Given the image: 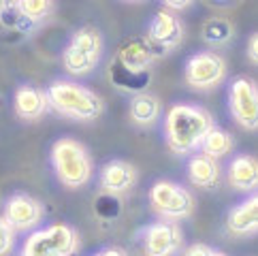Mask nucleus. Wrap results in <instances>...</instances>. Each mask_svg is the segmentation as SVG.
<instances>
[{"instance_id":"obj_9","label":"nucleus","mask_w":258,"mask_h":256,"mask_svg":"<svg viewBox=\"0 0 258 256\" xmlns=\"http://www.w3.org/2000/svg\"><path fill=\"white\" fill-rule=\"evenodd\" d=\"M228 111L243 131H258V84L237 77L228 88Z\"/></svg>"},{"instance_id":"obj_22","label":"nucleus","mask_w":258,"mask_h":256,"mask_svg":"<svg viewBox=\"0 0 258 256\" xmlns=\"http://www.w3.org/2000/svg\"><path fill=\"white\" fill-rule=\"evenodd\" d=\"M15 243V231L13 226L5 220V216H0V256H7L13 250Z\"/></svg>"},{"instance_id":"obj_25","label":"nucleus","mask_w":258,"mask_h":256,"mask_svg":"<svg viewBox=\"0 0 258 256\" xmlns=\"http://www.w3.org/2000/svg\"><path fill=\"white\" fill-rule=\"evenodd\" d=\"M190 7H192V3H164L162 9H167V11L177 15L179 11H186V9H190Z\"/></svg>"},{"instance_id":"obj_17","label":"nucleus","mask_w":258,"mask_h":256,"mask_svg":"<svg viewBox=\"0 0 258 256\" xmlns=\"http://www.w3.org/2000/svg\"><path fill=\"white\" fill-rule=\"evenodd\" d=\"M188 179L192 186L203 190H214L222 181V167L216 158H209L205 154H195L188 162Z\"/></svg>"},{"instance_id":"obj_5","label":"nucleus","mask_w":258,"mask_h":256,"mask_svg":"<svg viewBox=\"0 0 258 256\" xmlns=\"http://www.w3.org/2000/svg\"><path fill=\"white\" fill-rule=\"evenodd\" d=\"M103 56V34L92 26L73 32L62 51V67L71 77H86L98 67Z\"/></svg>"},{"instance_id":"obj_21","label":"nucleus","mask_w":258,"mask_h":256,"mask_svg":"<svg viewBox=\"0 0 258 256\" xmlns=\"http://www.w3.org/2000/svg\"><path fill=\"white\" fill-rule=\"evenodd\" d=\"M13 9L17 11V15L28 22H43L56 11V5L49 0H20L13 5Z\"/></svg>"},{"instance_id":"obj_3","label":"nucleus","mask_w":258,"mask_h":256,"mask_svg":"<svg viewBox=\"0 0 258 256\" xmlns=\"http://www.w3.org/2000/svg\"><path fill=\"white\" fill-rule=\"evenodd\" d=\"M49 105L56 113L75 122H94L105 113V103L94 90L69 79H58L47 88Z\"/></svg>"},{"instance_id":"obj_20","label":"nucleus","mask_w":258,"mask_h":256,"mask_svg":"<svg viewBox=\"0 0 258 256\" xmlns=\"http://www.w3.org/2000/svg\"><path fill=\"white\" fill-rule=\"evenodd\" d=\"M233 148H235L233 137H230L226 131H222V128H218V126L211 128L209 135L205 137V141H203V145H201L203 154L209 156V158H216V160L228 156V154L233 152Z\"/></svg>"},{"instance_id":"obj_24","label":"nucleus","mask_w":258,"mask_h":256,"mask_svg":"<svg viewBox=\"0 0 258 256\" xmlns=\"http://www.w3.org/2000/svg\"><path fill=\"white\" fill-rule=\"evenodd\" d=\"M245 53H247V58H250V62L258 67V32H254L250 39H247Z\"/></svg>"},{"instance_id":"obj_2","label":"nucleus","mask_w":258,"mask_h":256,"mask_svg":"<svg viewBox=\"0 0 258 256\" xmlns=\"http://www.w3.org/2000/svg\"><path fill=\"white\" fill-rule=\"evenodd\" d=\"M160 53L156 51L147 39H133L117 49L109 69L111 84L122 92L141 94L150 84V71Z\"/></svg>"},{"instance_id":"obj_16","label":"nucleus","mask_w":258,"mask_h":256,"mask_svg":"<svg viewBox=\"0 0 258 256\" xmlns=\"http://www.w3.org/2000/svg\"><path fill=\"white\" fill-rule=\"evenodd\" d=\"M226 228L239 237L258 233V192L230 209L226 218Z\"/></svg>"},{"instance_id":"obj_23","label":"nucleus","mask_w":258,"mask_h":256,"mask_svg":"<svg viewBox=\"0 0 258 256\" xmlns=\"http://www.w3.org/2000/svg\"><path fill=\"white\" fill-rule=\"evenodd\" d=\"M214 248H209V245L205 243H192L186 248V252H183V256H214Z\"/></svg>"},{"instance_id":"obj_12","label":"nucleus","mask_w":258,"mask_h":256,"mask_svg":"<svg viewBox=\"0 0 258 256\" xmlns=\"http://www.w3.org/2000/svg\"><path fill=\"white\" fill-rule=\"evenodd\" d=\"M5 220L13 231H30L43 220V205L30 195H13L5 203Z\"/></svg>"},{"instance_id":"obj_14","label":"nucleus","mask_w":258,"mask_h":256,"mask_svg":"<svg viewBox=\"0 0 258 256\" xmlns=\"http://www.w3.org/2000/svg\"><path fill=\"white\" fill-rule=\"evenodd\" d=\"M13 107L17 117H22L26 122H34L47 113L49 105V96L45 90L34 88V86H22L15 90V98H13Z\"/></svg>"},{"instance_id":"obj_18","label":"nucleus","mask_w":258,"mask_h":256,"mask_svg":"<svg viewBox=\"0 0 258 256\" xmlns=\"http://www.w3.org/2000/svg\"><path fill=\"white\" fill-rule=\"evenodd\" d=\"M162 113V103L158 96H154L150 92L135 94L131 105H128V115L137 126H152L158 122V117Z\"/></svg>"},{"instance_id":"obj_28","label":"nucleus","mask_w":258,"mask_h":256,"mask_svg":"<svg viewBox=\"0 0 258 256\" xmlns=\"http://www.w3.org/2000/svg\"><path fill=\"white\" fill-rule=\"evenodd\" d=\"M214 256H226V254H224V252H218V250H216V252H214Z\"/></svg>"},{"instance_id":"obj_19","label":"nucleus","mask_w":258,"mask_h":256,"mask_svg":"<svg viewBox=\"0 0 258 256\" xmlns=\"http://www.w3.org/2000/svg\"><path fill=\"white\" fill-rule=\"evenodd\" d=\"M201 36L209 47H224L233 41L235 36V26L226 15H214L203 22Z\"/></svg>"},{"instance_id":"obj_4","label":"nucleus","mask_w":258,"mask_h":256,"mask_svg":"<svg viewBox=\"0 0 258 256\" xmlns=\"http://www.w3.org/2000/svg\"><path fill=\"white\" fill-rule=\"evenodd\" d=\"M51 164L56 177L67 188H84L94 175V162L84 143L62 137L51 145Z\"/></svg>"},{"instance_id":"obj_7","label":"nucleus","mask_w":258,"mask_h":256,"mask_svg":"<svg viewBox=\"0 0 258 256\" xmlns=\"http://www.w3.org/2000/svg\"><path fill=\"white\" fill-rule=\"evenodd\" d=\"M150 205L160 220L177 224L179 220L190 218L195 212V197L188 188L169 179H160L150 190Z\"/></svg>"},{"instance_id":"obj_10","label":"nucleus","mask_w":258,"mask_h":256,"mask_svg":"<svg viewBox=\"0 0 258 256\" xmlns=\"http://www.w3.org/2000/svg\"><path fill=\"white\" fill-rule=\"evenodd\" d=\"M183 34H186V30H183L181 17L167 11V9H160V11L152 17L150 26H147L145 39L150 41V45L158 53H167V51H173L179 47L183 41Z\"/></svg>"},{"instance_id":"obj_6","label":"nucleus","mask_w":258,"mask_h":256,"mask_svg":"<svg viewBox=\"0 0 258 256\" xmlns=\"http://www.w3.org/2000/svg\"><path fill=\"white\" fill-rule=\"evenodd\" d=\"M79 250V235L73 226L53 222L34 231L26 239L20 256H75Z\"/></svg>"},{"instance_id":"obj_13","label":"nucleus","mask_w":258,"mask_h":256,"mask_svg":"<svg viewBox=\"0 0 258 256\" xmlns=\"http://www.w3.org/2000/svg\"><path fill=\"white\" fill-rule=\"evenodd\" d=\"M139 179V171L126 160H111L100 171V188L107 195H126Z\"/></svg>"},{"instance_id":"obj_1","label":"nucleus","mask_w":258,"mask_h":256,"mask_svg":"<svg viewBox=\"0 0 258 256\" xmlns=\"http://www.w3.org/2000/svg\"><path fill=\"white\" fill-rule=\"evenodd\" d=\"M211 128L214 117L199 105H173L164 115V139L169 150L177 156H188L199 150Z\"/></svg>"},{"instance_id":"obj_26","label":"nucleus","mask_w":258,"mask_h":256,"mask_svg":"<svg viewBox=\"0 0 258 256\" xmlns=\"http://www.w3.org/2000/svg\"><path fill=\"white\" fill-rule=\"evenodd\" d=\"M94 256H128L122 248H115V245H113V248H105V250H100V252H96Z\"/></svg>"},{"instance_id":"obj_11","label":"nucleus","mask_w":258,"mask_h":256,"mask_svg":"<svg viewBox=\"0 0 258 256\" xmlns=\"http://www.w3.org/2000/svg\"><path fill=\"white\" fill-rule=\"evenodd\" d=\"M181 248V231L175 222L158 220L145 228L143 254L145 256H173Z\"/></svg>"},{"instance_id":"obj_27","label":"nucleus","mask_w":258,"mask_h":256,"mask_svg":"<svg viewBox=\"0 0 258 256\" xmlns=\"http://www.w3.org/2000/svg\"><path fill=\"white\" fill-rule=\"evenodd\" d=\"M7 9H9V5H7V3H0V15L7 13Z\"/></svg>"},{"instance_id":"obj_8","label":"nucleus","mask_w":258,"mask_h":256,"mask_svg":"<svg viewBox=\"0 0 258 256\" xmlns=\"http://www.w3.org/2000/svg\"><path fill=\"white\" fill-rule=\"evenodd\" d=\"M226 60L216 51H199L186 62L183 79L192 90H214L226 79Z\"/></svg>"},{"instance_id":"obj_15","label":"nucleus","mask_w":258,"mask_h":256,"mask_svg":"<svg viewBox=\"0 0 258 256\" xmlns=\"http://www.w3.org/2000/svg\"><path fill=\"white\" fill-rule=\"evenodd\" d=\"M226 184L239 192L258 190V158L250 154L235 156L226 167Z\"/></svg>"}]
</instances>
